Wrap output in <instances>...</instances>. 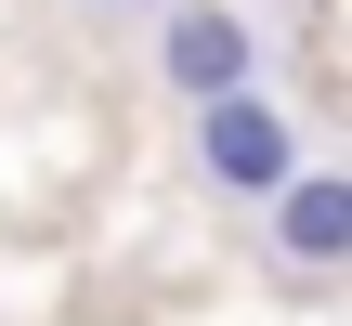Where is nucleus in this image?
I'll list each match as a JSON object with an SVG mask.
<instances>
[{
	"mask_svg": "<svg viewBox=\"0 0 352 326\" xmlns=\"http://www.w3.org/2000/svg\"><path fill=\"white\" fill-rule=\"evenodd\" d=\"M196 170H209V196L274 209L314 157H300V118H287L274 91H235V105H196Z\"/></svg>",
	"mask_w": 352,
	"mask_h": 326,
	"instance_id": "nucleus-1",
	"label": "nucleus"
},
{
	"mask_svg": "<svg viewBox=\"0 0 352 326\" xmlns=\"http://www.w3.org/2000/svg\"><path fill=\"white\" fill-rule=\"evenodd\" d=\"M157 78L183 105H235V91H261V26L235 0H170L157 13Z\"/></svg>",
	"mask_w": 352,
	"mask_h": 326,
	"instance_id": "nucleus-2",
	"label": "nucleus"
},
{
	"mask_svg": "<svg viewBox=\"0 0 352 326\" xmlns=\"http://www.w3.org/2000/svg\"><path fill=\"white\" fill-rule=\"evenodd\" d=\"M261 235H274L287 274H340L352 261V170H300V183L261 209Z\"/></svg>",
	"mask_w": 352,
	"mask_h": 326,
	"instance_id": "nucleus-3",
	"label": "nucleus"
},
{
	"mask_svg": "<svg viewBox=\"0 0 352 326\" xmlns=\"http://www.w3.org/2000/svg\"><path fill=\"white\" fill-rule=\"evenodd\" d=\"M104 13H170V0H104Z\"/></svg>",
	"mask_w": 352,
	"mask_h": 326,
	"instance_id": "nucleus-4",
	"label": "nucleus"
}]
</instances>
